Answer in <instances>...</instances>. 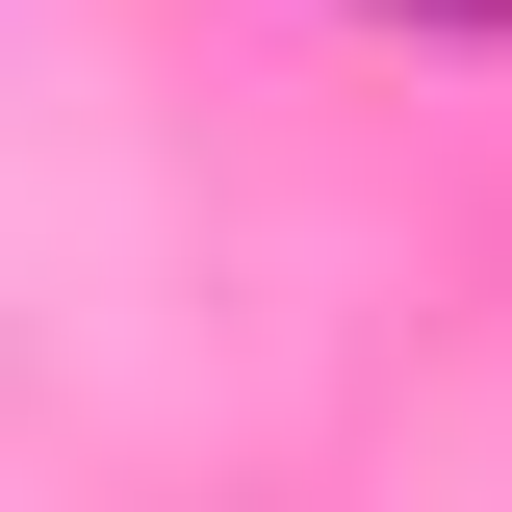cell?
Masks as SVG:
<instances>
[{
  "instance_id": "1",
  "label": "cell",
  "mask_w": 512,
  "mask_h": 512,
  "mask_svg": "<svg viewBox=\"0 0 512 512\" xmlns=\"http://www.w3.org/2000/svg\"><path fill=\"white\" fill-rule=\"evenodd\" d=\"M359 26H410V52H512V0H359Z\"/></svg>"
}]
</instances>
